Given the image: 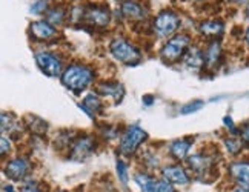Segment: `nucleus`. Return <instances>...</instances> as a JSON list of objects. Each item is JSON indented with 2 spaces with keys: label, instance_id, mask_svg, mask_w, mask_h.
Returning a JSON list of instances; mask_svg holds the SVG:
<instances>
[{
  "label": "nucleus",
  "instance_id": "1",
  "mask_svg": "<svg viewBox=\"0 0 249 192\" xmlns=\"http://www.w3.org/2000/svg\"><path fill=\"white\" fill-rule=\"evenodd\" d=\"M92 80H94L92 70L79 63L70 65L62 74V83L74 92H82L85 88H88Z\"/></svg>",
  "mask_w": 249,
  "mask_h": 192
},
{
  "label": "nucleus",
  "instance_id": "2",
  "mask_svg": "<svg viewBox=\"0 0 249 192\" xmlns=\"http://www.w3.org/2000/svg\"><path fill=\"white\" fill-rule=\"evenodd\" d=\"M109 52L112 54L114 59L124 65H136L142 59L140 51L124 38H114L109 43Z\"/></svg>",
  "mask_w": 249,
  "mask_h": 192
},
{
  "label": "nucleus",
  "instance_id": "3",
  "mask_svg": "<svg viewBox=\"0 0 249 192\" xmlns=\"http://www.w3.org/2000/svg\"><path fill=\"white\" fill-rule=\"evenodd\" d=\"M189 48V37L186 34H177L171 37L168 43L163 46L160 55L166 63H176L180 59H183L185 52Z\"/></svg>",
  "mask_w": 249,
  "mask_h": 192
},
{
  "label": "nucleus",
  "instance_id": "4",
  "mask_svg": "<svg viewBox=\"0 0 249 192\" xmlns=\"http://www.w3.org/2000/svg\"><path fill=\"white\" fill-rule=\"evenodd\" d=\"M146 140V132L143 131L137 124H131V126L126 128V131L123 132L122 136V141H120V152L123 156H134L136 151L139 149V146L143 141Z\"/></svg>",
  "mask_w": 249,
  "mask_h": 192
},
{
  "label": "nucleus",
  "instance_id": "5",
  "mask_svg": "<svg viewBox=\"0 0 249 192\" xmlns=\"http://www.w3.org/2000/svg\"><path fill=\"white\" fill-rule=\"evenodd\" d=\"M180 26V17L172 11H163L154 18V33L160 38H166L174 34Z\"/></svg>",
  "mask_w": 249,
  "mask_h": 192
},
{
  "label": "nucleus",
  "instance_id": "6",
  "mask_svg": "<svg viewBox=\"0 0 249 192\" xmlns=\"http://www.w3.org/2000/svg\"><path fill=\"white\" fill-rule=\"evenodd\" d=\"M36 63L40 68L43 74L48 77H59L62 75V62L60 59L53 52H36Z\"/></svg>",
  "mask_w": 249,
  "mask_h": 192
},
{
  "label": "nucleus",
  "instance_id": "7",
  "mask_svg": "<svg viewBox=\"0 0 249 192\" xmlns=\"http://www.w3.org/2000/svg\"><path fill=\"white\" fill-rule=\"evenodd\" d=\"M188 166L194 172L197 177H202L209 174L214 168V158L208 156V154H194V156L188 157Z\"/></svg>",
  "mask_w": 249,
  "mask_h": 192
},
{
  "label": "nucleus",
  "instance_id": "8",
  "mask_svg": "<svg viewBox=\"0 0 249 192\" xmlns=\"http://www.w3.org/2000/svg\"><path fill=\"white\" fill-rule=\"evenodd\" d=\"M31 171V163L26 158H14L6 163L5 166V175L14 181L23 180Z\"/></svg>",
  "mask_w": 249,
  "mask_h": 192
},
{
  "label": "nucleus",
  "instance_id": "9",
  "mask_svg": "<svg viewBox=\"0 0 249 192\" xmlns=\"http://www.w3.org/2000/svg\"><path fill=\"white\" fill-rule=\"evenodd\" d=\"M94 146H95V141H94L92 137H89V136L79 137L71 145V158L72 160H77V161L85 160L86 157L92 154Z\"/></svg>",
  "mask_w": 249,
  "mask_h": 192
},
{
  "label": "nucleus",
  "instance_id": "10",
  "mask_svg": "<svg viewBox=\"0 0 249 192\" xmlns=\"http://www.w3.org/2000/svg\"><path fill=\"white\" fill-rule=\"evenodd\" d=\"M86 23H89L92 26H108L109 23V11L105 6H91L85 11L83 14Z\"/></svg>",
  "mask_w": 249,
  "mask_h": 192
},
{
  "label": "nucleus",
  "instance_id": "11",
  "mask_svg": "<svg viewBox=\"0 0 249 192\" xmlns=\"http://www.w3.org/2000/svg\"><path fill=\"white\" fill-rule=\"evenodd\" d=\"M222 55H223V50L222 45H220L218 40H211L206 46V50L203 51V57H205V66L208 70H215L217 66L222 62Z\"/></svg>",
  "mask_w": 249,
  "mask_h": 192
},
{
  "label": "nucleus",
  "instance_id": "12",
  "mask_svg": "<svg viewBox=\"0 0 249 192\" xmlns=\"http://www.w3.org/2000/svg\"><path fill=\"white\" fill-rule=\"evenodd\" d=\"M30 33L33 35V38L36 40H51L57 35V30L54 28V25H51L50 22H45V20H37L33 22L30 26Z\"/></svg>",
  "mask_w": 249,
  "mask_h": 192
},
{
  "label": "nucleus",
  "instance_id": "13",
  "mask_svg": "<svg viewBox=\"0 0 249 192\" xmlns=\"http://www.w3.org/2000/svg\"><path fill=\"white\" fill-rule=\"evenodd\" d=\"M202 35H205L206 38H211V40H217L220 35H223L225 33V23L222 20H217V18H211V20H205L200 23L198 26Z\"/></svg>",
  "mask_w": 249,
  "mask_h": 192
},
{
  "label": "nucleus",
  "instance_id": "14",
  "mask_svg": "<svg viewBox=\"0 0 249 192\" xmlns=\"http://www.w3.org/2000/svg\"><path fill=\"white\" fill-rule=\"evenodd\" d=\"M163 178H166L168 181H171L172 185H180V186H185L189 183V177L186 174V171L178 166V165H171L166 166L163 169Z\"/></svg>",
  "mask_w": 249,
  "mask_h": 192
},
{
  "label": "nucleus",
  "instance_id": "15",
  "mask_svg": "<svg viewBox=\"0 0 249 192\" xmlns=\"http://www.w3.org/2000/svg\"><path fill=\"white\" fill-rule=\"evenodd\" d=\"M229 174L238 185H249V161H234L229 166Z\"/></svg>",
  "mask_w": 249,
  "mask_h": 192
},
{
  "label": "nucleus",
  "instance_id": "16",
  "mask_svg": "<svg viewBox=\"0 0 249 192\" xmlns=\"http://www.w3.org/2000/svg\"><path fill=\"white\" fill-rule=\"evenodd\" d=\"M183 62L186 66L193 70H198L205 66V57H203V51L197 46H191L188 48V51L183 55Z\"/></svg>",
  "mask_w": 249,
  "mask_h": 192
},
{
  "label": "nucleus",
  "instance_id": "17",
  "mask_svg": "<svg viewBox=\"0 0 249 192\" xmlns=\"http://www.w3.org/2000/svg\"><path fill=\"white\" fill-rule=\"evenodd\" d=\"M122 14L129 20H142V18L146 17V11L143 9V6L134 2V0H126L122 5Z\"/></svg>",
  "mask_w": 249,
  "mask_h": 192
},
{
  "label": "nucleus",
  "instance_id": "18",
  "mask_svg": "<svg viewBox=\"0 0 249 192\" xmlns=\"http://www.w3.org/2000/svg\"><path fill=\"white\" fill-rule=\"evenodd\" d=\"M191 146H193V141L191 140H176V141L171 143L169 152L174 158L181 160V158H186Z\"/></svg>",
  "mask_w": 249,
  "mask_h": 192
},
{
  "label": "nucleus",
  "instance_id": "19",
  "mask_svg": "<svg viewBox=\"0 0 249 192\" xmlns=\"http://www.w3.org/2000/svg\"><path fill=\"white\" fill-rule=\"evenodd\" d=\"M99 92L107 95V97L116 99V102H120L124 95V89L120 83H102L99 86Z\"/></svg>",
  "mask_w": 249,
  "mask_h": 192
},
{
  "label": "nucleus",
  "instance_id": "20",
  "mask_svg": "<svg viewBox=\"0 0 249 192\" xmlns=\"http://www.w3.org/2000/svg\"><path fill=\"white\" fill-rule=\"evenodd\" d=\"M80 108L85 109V112L94 117V114L100 112L102 109V100L99 99V95L95 94H88L83 100V105H80Z\"/></svg>",
  "mask_w": 249,
  "mask_h": 192
},
{
  "label": "nucleus",
  "instance_id": "21",
  "mask_svg": "<svg viewBox=\"0 0 249 192\" xmlns=\"http://www.w3.org/2000/svg\"><path fill=\"white\" fill-rule=\"evenodd\" d=\"M134 180H136V183L139 185L142 192H154L156 191L157 180L152 178L148 174H145V172H139V174H136Z\"/></svg>",
  "mask_w": 249,
  "mask_h": 192
},
{
  "label": "nucleus",
  "instance_id": "22",
  "mask_svg": "<svg viewBox=\"0 0 249 192\" xmlns=\"http://www.w3.org/2000/svg\"><path fill=\"white\" fill-rule=\"evenodd\" d=\"M243 146H245V143H243L242 139H237L234 136L225 139V148H226V151L229 154H231V156H237V154H240L243 151Z\"/></svg>",
  "mask_w": 249,
  "mask_h": 192
},
{
  "label": "nucleus",
  "instance_id": "23",
  "mask_svg": "<svg viewBox=\"0 0 249 192\" xmlns=\"http://www.w3.org/2000/svg\"><path fill=\"white\" fill-rule=\"evenodd\" d=\"M66 13L62 8H53L46 11V22H50L51 25H62L65 20Z\"/></svg>",
  "mask_w": 249,
  "mask_h": 192
},
{
  "label": "nucleus",
  "instance_id": "24",
  "mask_svg": "<svg viewBox=\"0 0 249 192\" xmlns=\"http://www.w3.org/2000/svg\"><path fill=\"white\" fill-rule=\"evenodd\" d=\"M30 117H31V120L34 122V124H33V123H26V124H28V128H30L31 132L36 134V136H43V134L46 132V129H48V124H46L42 119L36 117V115H30Z\"/></svg>",
  "mask_w": 249,
  "mask_h": 192
},
{
  "label": "nucleus",
  "instance_id": "25",
  "mask_svg": "<svg viewBox=\"0 0 249 192\" xmlns=\"http://www.w3.org/2000/svg\"><path fill=\"white\" fill-rule=\"evenodd\" d=\"M18 126V123H17V120H16V117L13 114H6V112H2V132L5 134L6 131L8 132H13L14 131V128H17Z\"/></svg>",
  "mask_w": 249,
  "mask_h": 192
},
{
  "label": "nucleus",
  "instance_id": "26",
  "mask_svg": "<svg viewBox=\"0 0 249 192\" xmlns=\"http://www.w3.org/2000/svg\"><path fill=\"white\" fill-rule=\"evenodd\" d=\"M31 14H43L48 11V2L46 0H36L33 2L31 8H30Z\"/></svg>",
  "mask_w": 249,
  "mask_h": 192
},
{
  "label": "nucleus",
  "instance_id": "27",
  "mask_svg": "<svg viewBox=\"0 0 249 192\" xmlns=\"http://www.w3.org/2000/svg\"><path fill=\"white\" fill-rule=\"evenodd\" d=\"M116 166H117V175H119L120 181L126 186L128 185V168H126V165H124L122 160H117Z\"/></svg>",
  "mask_w": 249,
  "mask_h": 192
},
{
  "label": "nucleus",
  "instance_id": "28",
  "mask_svg": "<svg viewBox=\"0 0 249 192\" xmlns=\"http://www.w3.org/2000/svg\"><path fill=\"white\" fill-rule=\"evenodd\" d=\"M203 102L202 100H194V102H189L188 105H185L183 108H181V114H191V112H196V111H198L200 108L203 106Z\"/></svg>",
  "mask_w": 249,
  "mask_h": 192
},
{
  "label": "nucleus",
  "instance_id": "29",
  "mask_svg": "<svg viewBox=\"0 0 249 192\" xmlns=\"http://www.w3.org/2000/svg\"><path fill=\"white\" fill-rule=\"evenodd\" d=\"M154 192H176V189H174V186H172L171 181L163 178V180H157Z\"/></svg>",
  "mask_w": 249,
  "mask_h": 192
},
{
  "label": "nucleus",
  "instance_id": "30",
  "mask_svg": "<svg viewBox=\"0 0 249 192\" xmlns=\"http://www.w3.org/2000/svg\"><path fill=\"white\" fill-rule=\"evenodd\" d=\"M20 192H45L39 183H36V181H28V183H25L20 189Z\"/></svg>",
  "mask_w": 249,
  "mask_h": 192
},
{
  "label": "nucleus",
  "instance_id": "31",
  "mask_svg": "<svg viewBox=\"0 0 249 192\" xmlns=\"http://www.w3.org/2000/svg\"><path fill=\"white\" fill-rule=\"evenodd\" d=\"M240 139L243 140L245 146L249 148V123H245L242 129H240Z\"/></svg>",
  "mask_w": 249,
  "mask_h": 192
},
{
  "label": "nucleus",
  "instance_id": "32",
  "mask_svg": "<svg viewBox=\"0 0 249 192\" xmlns=\"http://www.w3.org/2000/svg\"><path fill=\"white\" fill-rule=\"evenodd\" d=\"M0 141H2V156L5 157L6 156V151L11 149V140L6 139L5 136H2V140H0Z\"/></svg>",
  "mask_w": 249,
  "mask_h": 192
},
{
  "label": "nucleus",
  "instance_id": "33",
  "mask_svg": "<svg viewBox=\"0 0 249 192\" xmlns=\"http://www.w3.org/2000/svg\"><path fill=\"white\" fill-rule=\"evenodd\" d=\"M232 192H249V185H238Z\"/></svg>",
  "mask_w": 249,
  "mask_h": 192
},
{
  "label": "nucleus",
  "instance_id": "34",
  "mask_svg": "<svg viewBox=\"0 0 249 192\" xmlns=\"http://www.w3.org/2000/svg\"><path fill=\"white\" fill-rule=\"evenodd\" d=\"M229 3H232V5H246L249 0H228Z\"/></svg>",
  "mask_w": 249,
  "mask_h": 192
},
{
  "label": "nucleus",
  "instance_id": "35",
  "mask_svg": "<svg viewBox=\"0 0 249 192\" xmlns=\"http://www.w3.org/2000/svg\"><path fill=\"white\" fill-rule=\"evenodd\" d=\"M3 189H5V192H16V189H14V188H13L11 185H6V186H5Z\"/></svg>",
  "mask_w": 249,
  "mask_h": 192
},
{
  "label": "nucleus",
  "instance_id": "36",
  "mask_svg": "<svg viewBox=\"0 0 249 192\" xmlns=\"http://www.w3.org/2000/svg\"><path fill=\"white\" fill-rule=\"evenodd\" d=\"M152 102H154V100H152L151 95H146V97H145V103H146V105H151Z\"/></svg>",
  "mask_w": 249,
  "mask_h": 192
},
{
  "label": "nucleus",
  "instance_id": "37",
  "mask_svg": "<svg viewBox=\"0 0 249 192\" xmlns=\"http://www.w3.org/2000/svg\"><path fill=\"white\" fill-rule=\"evenodd\" d=\"M245 40H246V43L249 45V28H248L246 33H245Z\"/></svg>",
  "mask_w": 249,
  "mask_h": 192
},
{
  "label": "nucleus",
  "instance_id": "38",
  "mask_svg": "<svg viewBox=\"0 0 249 192\" xmlns=\"http://www.w3.org/2000/svg\"><path fill=\"white\" fill-rule=\"evenodd\" d=\"M246 14H248V16H249V2H248V3H246Z\"/></svg>",
  "mask_w": 249,
  "mask_h": 192
},
{
  "label": "nucleus",
  "instance_id": "39",
  "mask_svg": "<svg viewBox=\"0 0 249 192\" xmlns=\"http://www.w3.org/2000/svg\"><path fill=\"white\" fill-rule=\"evenodd\" d=\"M116 2H123V0H116Z\"/></svg>",
  "mask_w": 249,
  "mask_h": 192
},
{
  "label": "nucleus",
  "instance_id": "40",
  "mask_svg": "<svg viewBox=\"0 0 249 192\" xmlns=\"http://www.w3.org/2000/svg\"><path fill=\"white\" fill-rule=\"evenodd\" d=\"M59 192H66V191H59Z\"/></svg>",
  "mask_w": 249,
  "mask_h": 192
}]
</instances>
